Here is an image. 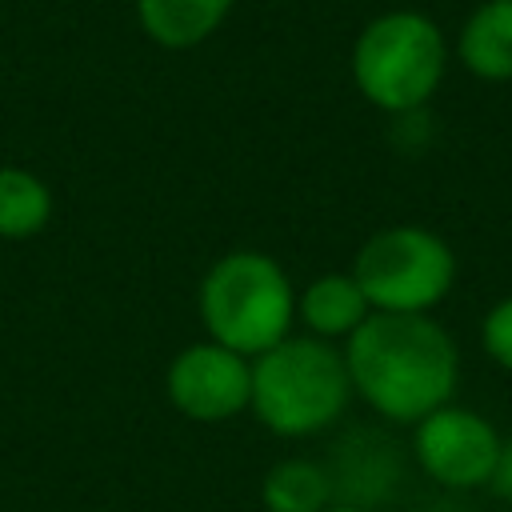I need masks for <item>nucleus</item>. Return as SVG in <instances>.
Masks as SVG:
<instances>
[{
  "label": "nucleus",
  "mask_w": 512,
  "mask_h": 512,
  "mask_svg": "<svg viewBox=\"0 0 512 512\" xmlns=\"http://www.w3.org/2000/svg\"><path fill=\"white\" fill-rule=\"evenodd\" d=\"M368 316L372 308L360 284L352 280V272H324L296 296V320L308 328V336L328 340V344L348 340Z\"/></svg>",
  "instance_id": "nucleus-9"
},
{
  "label": "nucleus",
  "mask_w": 512,
  "mask_h": 512,
  "mask_svg": "<svg viewBox=\"0 0 512 512\" xmlns=\"http://www.w3.org/2000/svg\"><path fill=\"white\" fill-rule=\"evenodd\" d=\"M336 484L328 476V468H320L316 460H280L264 472L260 484V500L268 512H324L332 500Z\"/></svg>",
  "instance_id": "nucleus-11"
},
{
  "label": "nucleus",
  "mask_w": 512,
  "mask_h": 512,
  "mask_svg": "<svg viewBox=\"0 0 512 512\" xmlns=\"http://www.w3.org/2000/svg\"><path fill=\"white\" fill-rule=\"evenodd\" d=\"M500 428L468 408V404H440L436 412H428L424 420L412 424V456L420 464V472L452 492H472V488H488L496 456H500Z\"/></svg>",
  "instance_id": "nucleus-6"
},
{
  "label": "nucleus",
  "mask_w": 512,
  "mask_h": 512,
  "mask_svg": "<svg viewBox=\"0 0 512 512\" xmlns=\"http://www.w3.org/2000/svg\"><path fill=\"white\" fill-rule=\"evenodd\" d=\"M340 352L352 396L392 424H416L440 404L456 400L460 348L436 316L372 312Z\"/></svg>",
  "instance_id": "nucleus-1"
},
{
  "label": "nucleus",
  "mask_w": 512,
  "mask_h": 512,
  "mask_svg": "<svg viewBox=\"0 0 512 512\" xmlns=\"http://www.w3.org/2000/svg\"><path fill=\"white\" fill-rule=\"evenodd\" d=\"M452 56L480 84H512V0H480L460 20Z\"/></svg>",
  "instance_id": "nucleus-8"
},
{
  "label": "nucleus",
  "mask_w": 512,
  "mask_h": 512,
  "mask_svg": "<svg viewBox=\"0 0 512 512\" xmlns=\"http://www.w3.org/2000/svg\"><path fill=\"white\" fill-rule=\"evenodd\" d=\"M452 44L444 28L416 8H392L372 16L352 44L356 92L392 116L420 112L444 84Z\"/></svg>",
  "instance_id": "nucleus-2"
},
{
  "label": "nucleus",
  "mask_w": 512,
  "mask_h": 512,
  "mask_svg": "<svg viewBox=\"0 0 512 512\" xmlns=\"http://www.w3.org/2000/svg\"><path fill=\"white\" fill-rule=\"evenodd\" d=\"M164 384L176 412L208 424L228 420L252 404V360L216 340H200L168 364Z\"/></svg>",
  "instance_id": "nucleus-7"
},
{
  "label": "nucleus",
  "mask_w": 512,
  "mask_h": 512,
  "mask_svg": "<svg viewBox=\"0 0 512 512\" xmlns=\"http://www.w3.org/2000/svg\"><path fill=\"white\" fill-rule=\"evenodd\" d=\"M236 0H136L144 32L160 48H196L204 44L232 12Z\"/></svg>",
  "instance_id": "nucleus-10"
},
{
  "label": "nucleus",
  "mask_w": 512,
  "mask_h": 512,
  "mask_svg": "<svg viewBox=\"0 0 512 512\" xmlns=\"http://www.w3.org/2000/svg\"><path fill=\"white\" fill-rule=\"evenodd\" d=\"M352 280L372 312L432 316V308L456 284V252L424 224H392L360 244Z\"/></svg>",
  "instance_id": "nucleus-5"
},
{
  "label": "nucleus",
  "mask_w": 512,
  "mask_h": 512,
  "mask_svg": "<svg viewBox=\"0 0 512 512\" xmlns=\"http://www.w3.org/2000/svg\"><path fill=\"white\" fill-rule=\"evenodd\" d=\"M200 320L216 344L256 360L292 336L296 288L272 256L240 248L208 268L200 284Z\"/></svg>",
  "instance_id": "nucleus-4"
},
{
  "label": "nucleus",
  "mask_w": 512,
  "mask_h": 512,
  "mask_svg": "<svg viewBox=\"0 0 512 512\" xmlns=\"http://www.w3.org/2000/svg\"><path fill=\"white\" fill-rule=\"evenodd\" d=\"M324 512H376V508H368V504H360V500H344V504H328Z\"/></svg>",
  "instance_id": "nucleus-15"
},
{
  "label": "nucleus",
  "mask_w": 512,
  "mask_h": 512,
  "mask_svg": "<svg viewBox=\"0 0 512 512\" xmlns=\"http://www.w3.org/2000/svg\"><path fill=\"white\" fill-rule=\"evenodd\" d=\"M352 400L344 352L316 336H284L252 360V412L276 436H316Z\"/></svg>",
  "instance_id": "nucleus-3"
},
{
  "label": "nucleus",
  "mask_w": 512,
  "mask_h": 512,
  "mask_svg": "<svg viewBox=\"0 0 512 512\" xmlns=\"http://www.w3.org/2000/svg\"><path fill=\"white\" fill-rule=\"evenodd\" d=\"M480 348L500 372L512 376V292L488 304V312L480 316Z\"/></svg>",
  "instance_id": "nucleus-13"
},
{
  "label": "nucleus",
  "mask_w": 512,
  "mask_h": 512,
  "mask_svg": "<svg viewBox=\"0 0 512 512\" xmlns=\"http://www.w3.org/2000/svg\"><path fill=\"white\" fill-rule=\"evenodd\" d=\"M488 492H492L500 504H512V436H504V444H500V456H496Z\"/></svg>",
  "instance_id": "nucleus-14"
},
{
  "label": "nucleus",
  "mask_w": 512,
  "mask_h": 512,
  "mask_svg": "<svg viewBox=\"0 0 512 512\" xmlns=\"http://www.w3.org/2000/svg\"><path fill=\"white\" fill-rule=\"evenodd\" d=\"M52 216V192L48 184L16 164L0 168V240H28L36 236Z\"/></svg>",
  "instance_id": "nucleus-12"
}]
</instances>
